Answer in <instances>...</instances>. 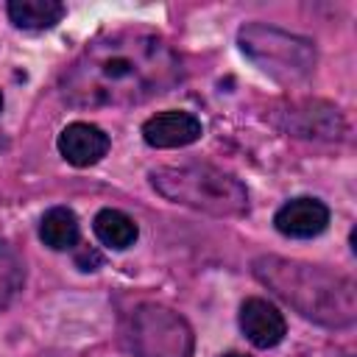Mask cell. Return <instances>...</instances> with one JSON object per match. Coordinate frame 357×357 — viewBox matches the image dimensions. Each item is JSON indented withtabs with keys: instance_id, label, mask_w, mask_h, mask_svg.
<instances>
[{
	"instance_id": "cell-1",
	"label": "cell",
	"mask_w": 357,
	"mask_h": 357,
	"mask_svg": "<svg viewBox=\"0 0 357 357\" xmlns=\"http://www.w3.org/2000/svg\"><path fill=\"white\" fill-rule=\"evenodd\" d=\"M184 78L178 50L156 31L120 28L92 39L61 73L59 92L75 109H128Z\"/></svg>"
},
{
	"instance_id": "cell-2",
	"label": "cell",
	"mask_w": 357,
	"mask_h": 357,
	"mask_svg": "<svg viewBox=\"0 0 357 357\" xmlns=\"http://www.w3.org/2000/svg\"><path fill=\"white\" fill-rule=\"evenodd\" d=\"M251 271L257 282L273 290L298 315L321 326L343 329L357 321V284L340 271L276 254L257 257Z\"/></svg>"
},
{
	"instance_id": "cell-4",
	"label": "cell",
	"mask_w": 357,
	"mask_h": 357,
	"mask_svg": "<svg viewBox=\"0 0 357 357\" xmlns=\"http://www.w3.org/2000/svg\"><path fill=\"white\" fill-rule=\"evenodd\" d=\"M240 50L271 78L282 84L307 81L315 70V45L298 33H287L276 25L248 22L237 31Z\"/></svg>"
},
{
	"instance_id": "cell-14",
	"label": "cell",
	"mask_w": 357,
	"mask_h": 357,
	"mask_svg": "<svg viewBox=\"0 0 357 357\" xmlns=\"http://www.w3.org/2000/svg\"><path fill=\"white\" fill-rule=\"evenodd\" d=\"M25 284V262L17 248L0 240V310H6Z\"/></svg>"
},
{
	"instance_id": "cell-16",
	"label": "cell",
	"mask_w": 357,
	"mask_h": 357,
	"mask_svg": "<svg viewBox=\"0 0 357 357\" xmlns=\"http://www.w3.org/2000/svg\"><path fill=\"white\" fill-rule=\"evenodd\" d=\"M0 112H3V92H0Z\"/></svg>"
},
{
	"instance_id": "cell-8",
	"label": "cell",
	"mask_w": 357,
	"mask_h": 357,
	"mask_svg": "<svg viewBox=\"0 0 357 357\" xmlns=\"http://www.w3.org/2000/svg\"><path fill=\"white\" fill-rule=\"evenodd\" d=\"M273 226H276L279 234L293 237V240L318 237L329 226V206L321 198H312V195L290 198L276 209Z\"/></svg>"
},
{
	"instance_id": "cell-6",
	"label": "cell",
	"mask_w": 357,
	"mask_h": 357,
	"mask_svg": "<svg viewBox=\"0 0 357 357\" xmlns=\"http://www.w3.org/2000/svg\"><path fill=\"white\" fill-rule=\"evenodd\" d=\"M276 123L290 131L293 137H304V139H340L346 134V120L340 114L337 106L326 103V100H298L290 103L284 112H279Z\"/></svg>"
},
{
	"instance_id": "cell-3",
	"label": "cell",
	"mask_w": 357,
	"mask_h": 357,
	"mask_svg": "<svg viewBox=\"0 0 357 357\" xmlns=\"http://www.w3.org/2000/svg\"><path fill=\"white\" fill-rule=\"evenodd\" d=\"M148 178L162 198L215 218H240L251 206L245 184L234 173H226L209 162L162 165L153 167Z\"/></svg>"
},
{
	"instance_id": "cell-7",
	"label": "cell",
	"mask_w": 357,
	"mask_h": 357,
	"mask_svg": "<svg viewBox=\"0 0 357 357\" xmlns=\"http://www.w3.org/2000/svg\"><path fill=\"white\" fill-rule=\"evenodd\" d=\"M204 134V126L195 114L181 112V109H167L156 112L142 123V139L151 148L167 151V148H184L198 142Z\"/></svg>"
},
{
	"instance_id": "cell-11",
	"label": "cell",
	"mask_w": 357,
	"mask_h": 357,
	"mask_svg": "<svg viewBox=\"0 0 357 357\" xmlns=\"http://www.w3.org/2000/svg\"><path fill=\"white\" fill-rule=\"evenodd\" d=\"M92 231L95 237L106 245V248H114V251H126L137 243L139 237V226L131 215H126L123 209H100L95 218H92Z\"/></svg>"
},
{
	"instance_id": "cell-5",
	"label": "cell",
	"mask_w": 357,
	"mask_h": 357,
	"mask_svg": "<svg viewBox=\"0 0 357 357\" xmlns=\"http://www.w3.org/2000/svg\"><path fill=\"white\" fill-rule=\"evenodd\" d=\"M123 343L134 357H192V329L170 307L139 304L123 324Z\"/></svg>"
},
{
	"instance_id": "cell-12",
	"label": "cell",
	"mask_w": 357,
	"mask_h": 357,
	"mask_svg": "<svg viewBox=\"0 0 357 357\" xmlns=\"http://www.w3.org/2000/svg\"><path fill=\"white\" fill-rule=\"evenodd\" d=\"M81 226L70 206H50L39 220V240L53 251H70L78 245Z\"/></svg>"
},
{
	"instance_id": "cell-10",
	"label": "cell",
	"mask_w": 357,
	"mask_h": 357,
	"mask_svg": "<svg viewBox=\"0 0 357 357\" xmlns=\"http://www.w3.org/2000/svg\"><path fill=\"white\" fill-rule=\"evenodd\" d=\"M56 145H59V153L64 156V162H70L73 167H89V165H98L109 153L112 142L103 128L75 120L61 128Z\"/></svg>"
},
{
	"instance_id": "cell-13",
	"label": "cell",
	"mask_w": 357,
	"mask_h": 357,
	"mask_svg": "<svg viewBox=\"0 0 357 357\" xmlns=\"http://www.w3.org/2000/svg\"><path fill=\"white\" fill-rule=\"evenodd\" d=\"M64 3L59 0H11L6 6L8 20L22 31H45L53 28L64 17Z\"/></svg>"
},
{
	"instance_id": "cell-15",
	"label": "cell",
	"mask_w": 357,
	"mask_h": 357,
	"mask_svg": "<svg viewBox=\"0 0 357 357\" xmlns=\"http://www.w3.org/2000/svg\"><path fill=\"white\" fill-rule=\"evenodd\" d=\"M220 357H248V354H240V351H226V354H220Z\"/></svg>"
},
{
	"instance_id": "cell-9",
	"label": "cell",
	"mask_w": 357,
	"mask_h": 357,
	"mask_svg": "<svg viewBox=\"0 0 357 357\" xmlns=\"http://www.w3.org/2000/svg\"><path fill=\"white\" fill-rule=\"evenodd\" d=\"M240 329L257 349H273L287 335V321L268 298L251 296L240 304Z\"/></svg>"
}]
</instances>
